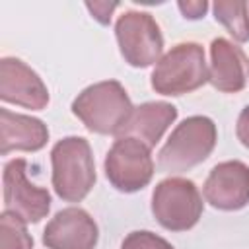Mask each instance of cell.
I'll use <instances>...</instances> for the list:
<instances>
[{"label":"cell","mask_w":249,"mask_h":249,"mask_svg":"<svg viewBox=\"0 0 249 249\" xmlns=\"http://www.w3.org/2000/svg\"><path fill=\"white\" fill-rule=\"evenodd\" d=\"M49 140V128L41 119L0 109V154L37 152Z\"/></svg>","instance_id":"13"},{"label":"cell","mask_w":249,"mask_h":249,"mask_svg":"<svg viewBox=\"0 0 249 249\" xmlns=\"http://www.w3.org/2000/svg\"><path fill=\"white\" fill-rule=\"evenodd\" d=\"M235 134H237V140L249 148V105L239 113L237 117V124H235Z\"/></svg>","instance_id":"20"},{"label":"cell","mask_w":249,"mask_h":249,"mask_svg":"<svg viewBox=\"0 0 249 249\" xmlns=\"http://www.w3.org/2000/svg\"><path fill=\"white\" fill-rule=\"evenodd\" d=\"M204 198L218 210H239L249 204V165L231 160L214 165L202 187Z\"/></svg>","instance_id":"10"},{"label":"cell","mask_w":249,"mask_h":249,"mask_svg":"<svg viewBox=\"0 0 249 249\" xmlns=\"http://www.w3.org/2000/svg\"><path fill=\"white\" fill-rule=\"evenodd\" d=\"M177 8L181 10L183 18H187V19H200V18H204V14H206V10H208V2H206V0L179 2Z\"/></svg>","instance_id":"19"},{"label":"cell","mask_w":249,"mask_h":249,"mask_svg":"<svg viewBox=\"0 0 249 249\" xmlns=\"http://www.w3.org/2000/svg\"><path fill=\"white\" fill-rule=\"evenodd\" d=\"M218 140L216 124L210 117L193 115L179 123L158 154V165L167 173H183L202 163Z\"/></svg>","instance_id":"3"},{"label":"cell","mask_w":249,"mask_h":249,"mask_svg":"<svg viewBox=\"0 0 249 249\" xmlns=\"http://www.w3.org/2000/svg\"><path fill=\"white\" fill-rule=\"evenodd\" d=\"M99 239L95 220L84 208L58 210L43 231L47 249H93Z\"/></svg>","instance_id":"11"},{"label":"cell","mask_w":249,"mask_h":249,"mask_svg":"<svg viewBox=\"0 0 249 249\" xmlns=\"http://www.w3.org/2000/svg\"><path fill=\"white\" fill-rule=\"evenodd\" d=\"M175 119H177L175 105L167 101H148L134 107L121 136L138 138L148 148H154Z\"/></svg>","instance_id":"14"},{"label":"cell","mask_w":249,"mask_h":249,"mask_svg":"<svg viewBox=\"0 0 249 249\" xmlns=\"http://www.w3.org/2000/svg\"><path fill=\"white\" fill-rule=\"evenodd\" d=\"M121 249H175V247L152 231L138 230V231H130L123 239Z\"/></svg>","instance_id":"17"},{"label":"cell","mask_w":249,"mask_h":249,"mask_svg":"<svg viewBox=\"0 0 249 249\" xmlns=\"http://www.w3.org/2000/svg\"><path fill=\"white\" fill-rule=\"evenodd\" d=\"M214 10V18L216 21H220L228 33L239 41V43H247L249 41V4L247 2H214L212 6Z\"/></svg>","instance_id":"15"},{"label":"cell","mask_w":249,"mask_h":249,"mask_svg":"<svg viewBox=\"0 0 249 249\" xmlns=\"http://www.w3.org/2000/svg\"><path fill=\"white\" fill-rule=\"evenodd\" d=\"M247 56L231 41L218 37L210 43L208 82L224 93H237L247 84Z\"/></svg>","instance_id":"12"},{"label":"cell","mask_w":249,"mask_h":249,"mask_svg":"<svg viewBox=\"0 0 249 249\" xmlns=\"http://www.w3.org/2000/svg\"><path fill=\"white\" fill-rule=\"evenodd\" d=\"M202 196L196 185L183 177H169L152 193V214L169 231H187L202 216Z\"/></svg>","instance_id":"5"},{"label":"cell","mask_w":249,"mask_h":249,"mask_svg":"<svg viewBox=\"0 0 249 249\" xmlns=\"http://www.w3.org/2000/svg\"><path fill=\"white\" fill-rule=\"evenodd\" d=\"M119 4L117 2H88L86 8L91 12V16L101 23V25H107L111 21V14L115 12Z\"/></svg>","instance_id":"18"},{"label":"cell","mask_w":249,"mask_h":249,"mask_svg":"<svg viewBox=\"0 0 249 249\" xmlns=\"http://www.w3.org/2000/svg\"><path fill=\"white\" fill-rule=\"evenodd\" d=\"M4 210L16 214L25 224L41 222L51 208L47 189L33 185L27 179V161L23 158L10 160L4 165Z\"/></svg>","instance_id":"8"},{"label":"cell","mask_w":249,"mask_h":249,"mask_svg":"<svg viewBox=\"0 0 249 249\" xmlns=\"http://www.w3.org/2000/svg\"><path fill=\"white\" fill-rule=\"evenodd\" d=\"M132 111V101L117 80L91 84L72 101V113L97 134L121 136Z\"/></svg>","instance_id":"1"},{"label":"cell","mask_w":249,"mask_h":249,"mask_svg":"<svg viewBox=\"0 0 249 249\" xmlns=\"http://www.w3.org/2000/svg\"><path fill=\"white\" fill-rule=\"evenodd\" d=\"M208 82L204 49L198 43H179L171 47L154 66L150 84L156 93L183 95Z\"/></svg>","instance_id":"4"},{"label":"cell","mask_w":249,"mask_h":249,"mask_svg":"<svg viewBox=\"0 0 249 249\" xmlns=\"http://www.w3.org/2000/svg\"><path fill=\"white\" fill-rule=\"evenodd\" d=\"M53 187L66 202L84 200L95 185V163L91 146L82 136H66L51 150Z\"/></svg>","instance_id":"2"},{"label":"cell","mask_w":249,"mask_h":249,"mask_svg":"<svg viewBox=\"0 0 249 249\" xmlns=\"http://www.w3.org/2000/svg\"><path fill=\"white\" fill-rule=\"evenodd\" d=\"M0 99L31 111H41L49 103V89L39 74L23 60L4 56L0 60Z\"/></svg>","instance_id":"9"},{"label":"cell","mask_w":249,"mask_h":249,"mask_svg":"<svg viewBox=\"0 0 249 249\" xmlns=\"http://www.w3.org/2000/svg\"><path fill=\"white\" fill-rule=\"evenodd\" d=\"M0 249H33V237L27 233L25 222L6 210L0 216Z\"/></svg>","instance_id":"16"},{"label":"cell","mask_w":249,"mask_h":249,"mask_svg":"<svg viewBox=\"0 0 249 249\" xmlns=\"http://www.w3.org/2000/svg\"><path fill=\"white\" fill-rule=\"evenodd\" d=\"M152 148L132 136H119L109 148L103 167L109 183L121 193L144 189L154 175Z\"/></svg>","instance_id":"6"},{"label":"cell","mask_w":249,"mask_h":249,"mask_svg":"<svg viewBox=\"0 0 249 249\" xmlns=\"http://www.w3.org/2000/svg\"><path fill=\"white\" fill-rule=\"evenodd\" d=\"M115 37L124 62L134 68H146L161 58L163 35L146 12H124L115 23Z\"/></svg>","instance_id":"7"}]
</instances>
